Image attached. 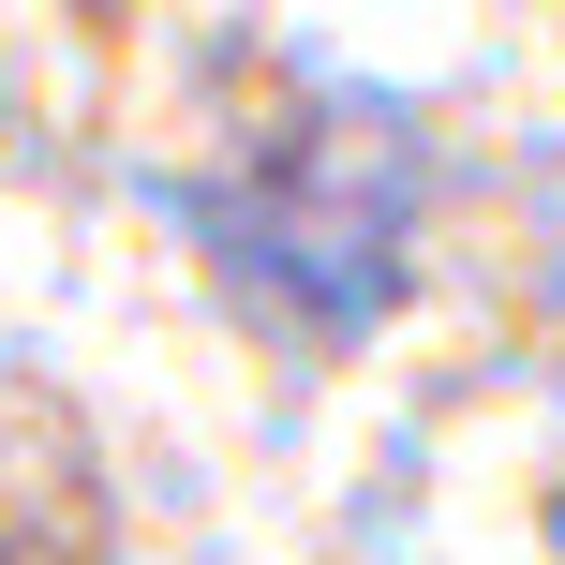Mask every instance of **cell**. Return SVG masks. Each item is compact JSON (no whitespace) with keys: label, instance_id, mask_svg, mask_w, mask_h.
Returning a JSON list of instances; mask_svg holds the SVG:
<instances>
[{"label":"cell","instance_id":"6da1fadb","mask_svg":"<svg viewBox=\"0 0 565 565\" xmlns=\"http://www.w3.org/2000/svg\"><path fill=\"white\" fill-rule=\"evenodd\" d=\"M194 238L268 328L358 342L402 298V254H417V149H402L387 105H312L254 164L194 179Z\"/></svg>","mask_w":565,"mask_h":565},{"label":"cell","instance_id":"7a4b0ae2","mask_svg":"<svg viewBox=\"0 0 565 565\" xmlns=\"http://www.w3.org/2000/svg\"><path fill=\"white\" fill-rule=\"evenodd\" d=\"M0 565H105V491L45 387L0 372Z\"/></svg>","mask_w":565,"mask_h":565}]
</instances>
